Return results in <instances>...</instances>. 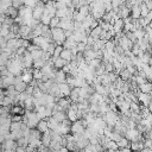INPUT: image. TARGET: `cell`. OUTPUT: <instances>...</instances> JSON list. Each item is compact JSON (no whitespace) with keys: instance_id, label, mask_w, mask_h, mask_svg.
Here are the masks:
<instances>
[{"instance_id":"cell-32","label":"cell","mask_w":152,"mask_h":152,"mask_svg":"<svg viewBox=\"0 0 152 152\" xmlns=\"http://www.w3.org/2000/svg\"><path fill=\"white\" fill-rule=\"evenodd\" d=\"M128 104H129V110H131V112H137V113H139V102L131 101Z\"/></svg>"},{"instance_id":"cell-42","label":"cell","mask_w":152,"mask_h":152,"mask_svg":"<svg viewBox=\"0 0 152 152\" xmlns=\"http://www.w3.org/2000/svg\"><path fill=\"white\" fill-rule=\"evenodd\" d=\"M37 1H38V0H24L23 4H24L25 6H28V7H34L36 4H37Z\"/></svg>"},{"instance_id":"cell-36","label":"cell","mask_w":152,"mask_h":152,"mask_svg":"<svg viewBox=\"0 0 152 152\" xmlns=\"http://www.w3.org/2000/svg\"><path fill=\"white\" fill-rule=\"evenodd\" d=\"M57 18H64L66 15V8H61V10H56V14Z\"/></svg>"},{"instance_id":"cell-4","label":"cell","mask_w":152,"mask_h":152,"mask_svg":"<svg viewBox=\"0 0 152 152\" xmlns=\"http://www.w3.org/2000/svg\"><path fill=\"white\" fill-rule=\"evenodd\" d=\"M1 144H2L5 151H14L15 147H17V142H15V140H12V139H5Z\"/></svg>"},{"instance_id":"cell-56","label":"cell","mask_w":152,"mask_h":152,"mask_svg":"<svg viewBox=\"0 0 152 152\" xmlns=\"http://www.w3.org/2000/svg\"><path fill=\"white\" fill-rule=\"evenodd\" d=\"M40 1H43V2H44V4H46V2H48V1H49V0H40Z\"/></svg>"},{"instance_id":"cell-28","label":"cell","mask_w":152,"mask_h":152,"mask_svg":"<svg viewBox=\"0 0 152 152\" xmlns=\"http://www.w3.org/2000/svg\"><path fill=\"white\" fill-rule=\"evenodd\" d=\"M50 20H51V17L49 15V14H42V17H40V19H39V21L43 24V25H49L50 24Z\"/></svg>"},{"instance_id":"cell-3","label":"cell","mask_w":152,"mask_h":152,"mask_svg":"<svg viewBox=\"0 0 152 152\" xmlns=\"http://www.w3.org/2000/svg\"><path fill=\"white\" fill-rule=\"evenodd\" d=\"M137 97H138V102L144 104V106H148L151 103V93H141V91H139L137 94Z\"/></svg>"},{"instance_id":"cell-15","label":"cell","mask_w":152,"mask_h":152,"mask_svg":"<svg viewBox=\"0 0 152 152\" xmlns=\"http://www.w3.org/2000/svg\"><path fill=\"white\" fill-rule=\"evenodd\" d=\"M131 72L126 69V68H124V69H121L120 70V72H119V77L122 80V81H128L129 80V77H131Z\"/></svg>"},{"instance_id":"cell-9","label":"cell","mask_w":152,"mask_h":152,"mask_svg":"<svg viewBox=\"0 0 152 152\" xmlns=\"http://www.w3.org/2000/svg\"><path fill=\"white\" fill-rule=\"evenodd\" d=\"M51 116H53L58 122H62L66 118V113L63 112V110H52V115Z\"/></svg>"},{"instance_id":"cell-18","label":"cell","mask_w":152,"mask_h":152,"mask_svg":"<svg viewBox=\"0 0 152 152\" xmlns=\"http://www.w3.org/2000/svg\"><path fill=\"white\" fill-rule=\"evenodd\" d=\"M59 57L69 62L71 59V51H70V49H63L61 51V53H59Z\"/></svg>"},{"instance_id":"cell-11","label":"cell","mask_w":152,"mask_h":152,"mask_svg":"<svg viewBox=\"0 0 152 152\" xmlns=\"http://www.w3.org/2000/svg\"><path fill=\"white\" fill-rule=\"evenodd\" d=\"M36 128H37L40 133H43V132L48 131V129H49V128H48V121H46L45 119L39 120V121H38V124H37V126H36Z\"/></svg>"},{"instance_id":"cell-38","label":"cell","mask_w":152,"mask_h":152,"mask_svg":"<svg viewBox=\"0 0 152 152\" xmlns=\"http://www.w3.org/2000/svg\"><path fill=\"white\" fill-rule=\"evenodd\" d=\"M43 95V91L38 88V86H36V87H33V91H32V96L33 97H40Z\"/></svg>"},{"instance_id":"cell-21","label":"cell","mask_w":152,"mask_h":152,"mask_svg":"<svg viewBox=\"0 0 152 152\" xmlns=\"http://www.w3.org/2000/svg\"><path fill=\"white\" fill-rule=\"evenodd\" d=\"M44 64H45V61H44L42 57H39V58H36V59H33L32 66H33L34 69H40V68H42Z\"/></svg>"},{"instance_id":"cell-30","label":"cell","mask_w":152,"mask_h":152,"mask_svg":"<svg viewBox=\"0 0 152 152\" xmlns=\"http://www.w3.org/2000/svg\"><path fill=\"white\" fill-rule=\"evenodd\" d=\"M89 95H90V94H88L86 87H80V91H78V96H80V97H82V99H87V100H88Z\"/></svg>"},{"instance_id":"cell-16","label":"cell","mask_w":152,"mask_h":152,"mask_svg":"<svg viewBox=\"0 0 152 152\" xmlns=\"http://www.w3.org/2000/svg\"><path fill=\"white\" fill-rule=\"evenodd\" d=\"M131 17L134 19H138L140 17V7L137 5H133L131 7Z\"/></svg>"},{"instance_id":"cell-49","label":"cell","mask_w":152,"mask_h":152,"mask_svg":"<svg viewBox=\"0 0 152 152\" xmlns=\"http://www.w3.org/2000/svg\"><path fill=\"white\" fill-rule=\"evenodd\" d=\"M94 43H95V39H94V38H93L91 36H88V37H87V44L91 46V45H93Z\"/></svg>"},{"instance_id":"cell-8","label":"cell","mask_w":152,"mask_h":152,"mask_svg":"<svg viewBox=\"0 0 152 152\" xmlns=\"http://www.w3.org/2000/svg\"><path fill=\"white\" fill-rule=\"evenodd\" d=\"M25 113V108H23L19 104H12L10 107V114H20L23 115Z\"/></svg>"},{"instance_id":"cell-13","label":"cell","mask_w":152,"mask_h":152,"mask_svg":"<svg viewBox=\"0 0 152 152\" xmlns=\"http://www.w3.org/2000/svg\"><path fill=\"white\" fill-rule=\"evenodd\" d=\"M48 93L49 94H51V95H53V96H57L58 94H59V88H58V83H56V82H53L49 88H48Z\"/></svg>"},{"instance_id":"cell-48","label":"cell","mask_w":152,"mask_h":152,"mask_svg":"<svg viewBox=\"0 0 152 152\" xmlns=\"http://www.w3.org/2000/svg\"><path fill=\"white\" fill-rule=\"evenodd\" d=\"M142 2H144V5L151 11L152 10V0H142Z\"/></svg>"},{"instance_id":"cell-26","label":"cell","mask_w":152,"mask_h":152,"mask_svg":"<svg viewBox=\"0 0 152 152\" xmlns=\"http://www.w3.org/2000/svg\"><path fill=\"white\" fill-rule=\"evenodd\" d=\"M65 113H66V119H69L71 122H74L75 120H77V118H76V112H75V110H72V109L69 108Z\"/></svg>"},{"instance_id":"cell-17","label":"cell","mask_w":152,"mask_h":152,"mask_svg":"<svg viewBox=\"0 0 152 152\" xmlns=\"http://www.w3.org/2000/svg\"><path fill=\"white\" fill-rule=\"evenodd\" d=\"M101 31H102L101 26H100V25H97L96 27L91 28V31H90V34H89V36H91L95 40H97V39H99V36H100V33H101Z\"/></svg>"},{"instance_id":"cell-40","label":"cell","mask_w":152,"mask_h":152,"mask_svg":"<svg viewBox=\"0 0 152 152\" xmlns=\"http://www.w3.org/2000/svg\"><path fill=\"white\" fill-rule=\"evenodd\" d=\"M86 43H83V42H77L76 43V49L80 51V52H83L84 50H86Z\"/></svg>"},{"instance_id":"cell-7","label":"cell","mask_w":152,"mask_h":152,"mask_svg":"<svg viewBox=\"0 0 152 152\" xmlns=\"http://www.w3.org/2000/svg\"><path fill=\"white\" fill-rule=\"evenodd\" d=\"M115 104H116V108L119 109V112H121V113H124V112L129 109V104L125 100H118L115 102Z\"/></svg>"},{"instance_id":"cell-45","label":"cell","mask_w":152,"mask_h":152,"mask_svg":"<svg viewBox=\"0 0 152 152\" xmlns=\"http://www.w3.org/2000/svg\"><path fill=\"white\" fill-rule=\"evenodd\" d=\"M125 36H126V37H127V38H128L129 40H132L133 43H134V42L137 40V39H135V37H134V34H133V32H131V31L126 32V33H125Z\"/></svg>"},{"instance_id":"cell-29","label":"cell","mask_w":152,"mask_h":152,"mask_svg":"<svg viewBox=\"0 0 152 152\" xmlns=\"http://www.w3.org/2000/svg\"><path fill=\"white\" fill-rule=\"evenodd\" d=\"M42 55H43V50L42 49H34V50H32L31 51V56H32V58L33 59H36V58H39V57H42Z\"/></svg>"},{"instance_id":"cell-27","label":"cell","mask_w":152,"mask_h":152,"mask_svg":"<svg viewBox=\"0 0 152 152\" xmlns=\"http://www.w3.org/2000/svg\"><path fill=\"white\" fill-rule=\"evenodd\" d=\"M133 34H134L135 39H141V38L144 37V34H145V31H144L142 27H140V28H135V30L133 31Z\"/></svg>"},{"instance_id":"cell-19","label":"cell","mask_w":152,"mask_h":152,"mask_svg":"<svg viewBox=\"0 0 152 152\" xmlns=\"http://www.w3.org/2000/svg\"><path fill=\"white\" fill-rule=\"evenodd\" d=\"M68 63V61H65V59H63V58H61V57H57L55 61H53V68H56V69H61L64 64H66Z\"/></svg>"},{"instance_id":"cell-51","label":"cell","mask_w":152,"mask_h":152,"mask_svg":"<svg viewBox=\"0 0 152 152\" xmlns=\"http://www.w3.org/2000/svg\"><path fill=\"white\" fill-rule=\"evenodd\" d=\"M25 91H26L27 94H31V95H32V91H33V87H32V86H30V84H27V86H26V88H25Z\"/></svg>"},{"instance_id":"cell-44","label":"cell","mask_w":152,"mask_h":152,"mask_svg":"<svg viewBox=\"0 0 152 152\" xmlns=\"http://www.w3.org/2000/svg\"><path fill=\"white\" fill-rule=\"evenodd\" d=\"M113 70H114V68H113V64L112 63H109V62L104 63V72H110Z\"/></svg>"},{"instance_id":"cell-47","label":"cell","mask_w":152,"mask_h":152,"mask_svg":"<svg viewBox=\"0 0 152 152\" xmlns=\"http://www.w3.org/2000/svg\"><path fill=\"white\" fill-rule=\"evenodd\" d=\"M15 36H17L15 33H13V32H11V31H10V32H8L4 38H5V40H8V39H12V38H15Z\"/></svg>"},{"instance_id":"cell-41","label":"cell","mask_w":152,"mask_h":152,"mask_svg":"<svg viewBox=\"0 0 152 152\" xmlns=\"http://www.w3.org/2000/svg\"><path fill=\"white\" fill-rule=\"evenodd\" d=\"M62 50H63V46H62V45H56L52 56H55V57H59V53H61Z\"/></svg>"},{"instance_id":"cell-20","label":"cell","mask_w":152,"mask_h":152,"mask_svg":"<svg viewBox=\"0 0 152 152\" xmlns=\"http://www.w3.org/2000/svg\"><path fill=\"white\" fill-rule=\"evenodd\" d=\"M26 86H27V83H25L24 81H18V82H15L14 84H13V87H14V89L17 90V91H24L25 90V88H26Z\"/></svg>"},{"instance_id":"cell-6","label":"cell","mask_w":152,"mask_h":152,"mask_svg":"<svg viewBox=\"0 0 152 152\" xmlns=\"http://www.w3.org/2000/svg\"><path fill=\"white\" fill-rule=\"evenodd\" d=\"M58 88H59V93L63 94V96H69L71 90L69 84H66L65 82H62V83H58Z\"/></svg>"},{"instance_id":"cell-55","label":"cell","mask_w":152,"mask_h":152,"mask_svg":"<svg viewBox=\"0 0 152 152\" xmlns=\"http://www.w3.org/2000/svg\"><path fill=\"white\" fill-rule=\"evenodd\" d=\"M119 1H120V4H121V5H122V4H124V2H125V1H126V0H119Z\"/></svg>"},{"instance_id":"cell-53","label":"cell","mask_w":152,"mask_h":152,"mask_svg":"<svg viewBox=\"0 0 152 152\" xmlns=\"http://www.w3.org/2000/svg\"><path fill=\"white\" fill-rule=\"evenodd\" d=\"M72 32H74L72 30H64V36H65V38H66V37H70V36L72 34Z\"/></svg>"},{"instance_id":"cell-37","label":"cell","mask_w":152,"mask_h":152,"mask_svg":"<svg viewBox=\"0 0 152 152\" xmlns=\"http://www.w3.org/2000/svg\"><path fill=\"white\" fill-rule=\"evenodd\" d=\"M58 23H59V18H57L56 15H55V17H52V18H51V20H50V24H49L50 28L58 26Z\"/></svg>"},{"instance_id":"cell-54","label":"cell","mask_w":152,"mask_h":152,"mask_svg":"<svg viewBox=\"0 0 152 152\" xmlns=\"http://www.w3.org/2000/svg\"><path fill=\"white\" fill-rule=\"evenodd\" d=\"M93 1H94V0H87V2H88V5H89V4H91Z\"/></svg>"},{"instance_id":"cell-2","label":"cell","mask_w":152,"mask_h":152,"mask_svg":"<svg viewBox=\"0 0 152 152\" xmlns=\"http://www.w3.org/2000/svg\"><path fill=\"white\" fill-rule=\"evenodd\" d=\"M83 131H84V127H83V125H82L81 119H77V120H75L74 122H71V125H70V133L82 134Z\"/></svg>"},{"instance_id":"cell-23","label":"cell","mask_w":152,"mask_h":152,"mask_svg":"<svg viewBox=\"0 0 152 152\" xmlns=\"http://www.w3.org/2000/svg\"><path fill=\"white\" fill-rule=\"evenodd\" d=\"M114 43H113V40L112 39H109V40H106V43H104V48L103 49H106L110 55H113V51H114Z\"/></svg>"},{"instance_id":"cell-10","label":"cell","mask_w":152,"mask_h":152,"mask_svg":"<svg viewBox=\"0 0 152 152\" xmlns=\"http://www.w3.org/2000/svg\"><path fill=\"white\" fill-rule=\"evenodd\" d=\"M5 15H7V17H11V18H15L17 15H18V8H14L12 5L11 6H8L6 10H5V13H4Z\"/></svg>"},{"instance_id":"cell-33","label":"cell","mask_w":152,"mask_h":152,"mask_svg":"<svg viewBox=\"0 0 152 152\" xmlns=\"http://www.w3.org/2000/svg\"><path fill=\"white\" fill-rule=\"evenodd\" d=\"M42 71L39 70V69H34L33 68V71H32V76H33V80H36V81H39L40 78H42Z\"/></svg>"},{"instance_id":"cell-35","label":"cell","mask_w":152,"mask_h":152,"mask_svg":"<svg viewBox=\"0 0 152 152\" xmlns=\"http://www.w3.org/2000/svg\"><path fill=\"white\" fill-rule=\"evenodd\" d=\"M139 7H140V17H146V14L150 12V10L144 5V2H142Z\"/></svg>"},{"instance_id":"cell-12","label":"cell","mask_w":152,"mask_h":152,"mask_svg":"<svg viewBox=\"0 0 152 152\" xmlns=\"http://www.w3.org/2000/svg\"><path fill=\"white\" fill-rule=\"evenodd\" d=\"M138 88H139V91H141V93H151L152 84H151V82L147 81V82H145L142 84H139Z\"/></svg>"},{"instance_id":"cell-24","label":"cell","mask_w":152,"mask_h":152,"mask_svg":"<svg viewBox=\"0 0 152 152\" xmlns=\"http://www.w3.org/2000/svg\"><path fill=\"white\" fill-rule=\"evenodd\" d=\"M17 142V146H23V147H26L28 145V138H25V137H20L15 140Z\"/></svg>"},{"instance_id":"cell-22","label":"cell","mask_w":152,"mask_h":152,"mask_svg":"<svg viewBox=\"0 0 152 152\" xmlns=\"http://www.w3.org/2000/svg\"><path fill=\"white\" fill-rule=\"evenodd\" d=\"M93 87H94V90H95V93H97V94H100V95H104V94H108V93H106V90H104V87H103L101 83H96V84H93Z\"/></svg>"},{"instance_id":"cell-25","label":"cell","mask_w":152,"mask_h":152,"mask_svg":"<svg viewBox=\"0 0 152 152\" xmlns=\"http://www.w3.org/2000/svg\"><path fill=\"white\" fill-rule=\"evenodd\" d=\"M116 142V145H118V148H120V147H125V146H129V141L125 138V137H121L118 141H115Z\"/></svg>"},{"instance_id":"cell-14","label":"cell","mask_w":152,"mask_h":152,"mask_svg":"<svg viewBox=\"0 0 152 152\" xmlns=\"http://www.w3.org/2000/svg\"><path fill=\"white\" fill-rule=\"evenodd\" d=\"M122 26H124V21H122L121 18H119V19H116V20L114 21V24H113V30L115 31V34H116L118 32L122 31Z\"/></svg>"},{"instance_id":"cell-50","label":"cell","mask_w":152,"mask_h":152,"mask_svg":"<svg viewBox=\"0 0 152 152\" xmlns=\"http://www.w3.org/2000/svg\"><path fill=\"white\" fill-rule=\"evenodd\" d=\"M110 5H112V7H113V8H115V7H119L121 4H120V1H119V0H112V1H110Z\"/></svg>"},{"instance_id":"cell-46","label":"cell","mask_w":152,"mask_h":152,"mask_svg":"<svg viewBox=\"0 0 152 152\" xmlns=\"http://www.w3.org/2000/svg\"><path fill=\"white\" fill-rule=\"evenodd\" d=\"M43 114H44V116H45V118H49V116H51V115H52V109H50V108H46V107H45V109H44Z\"/></svg>"},{"instance_id":"cell-39","label":"cell","mask_w":152,"mask_h":152,"mask_svg":"<svg viewBox=\"0 0 152 152\" xmlns=\"http://www.w3.org/2000/svg\"><path fill=\"white\" fill-rule=\"evenodd\" d=\"M19 26H20L19 24H17V23H13V24H12V25L10 26V31L17 34V33L19 32Z\"/></svg>"},{"instance_id":"cell-52","label":"cell","mask_w":152,"mask_h":152,"mask_svg":"<svg viewBox=\"0 0 152 152\" xmlns=\"http://www.w3.org/2000/svg\"><path fill=\"white\" fill-rule=\"evenodd\" d=\"M97 25H99V21H97L96 19H93V20H91V24H90L89 27H90V28H94V27H96Z\"/></svg>"},{"instance_id":"cell-34","label":"cell","mask_w":152,"mask_h":152,"mask_svg":"<svg viewBox=\"0 0 152 152\" xmlns=\"http://www.w3.org/2000/svg\"><path fill=\"white\" fill-rule=\"evenodd\" d=\"M77 11H78L80 13L84 14V15H88V14H89V5H83V6L78 7Z\"/></svg>"},{"instance_id":"cell-31","label":"cell","mask_w":152,"mask_h":152,"mask_svg":"<svg viewBox=\"0 0 152 152\" xmlns=\"http://www.w3.org/2000/svg\"><path fill=\"white\" fill-rule=\"evenodd\" d=\"M1 104L2 106H12L13 104V101H12V97H10V96H7V95H4V97H2V101H1Z\"/></svg>"},{"instance_id":"cell-1","label":"cell","mask_w":152,"mask_h":152,"mask_svg":"<svg viewBox=\"0 0 152 152\" xmlns=\"http://www.w3.org/2000/svg\"><path fill=\"white\" fill-rule=\"evenodd\" d=\"M51 30V37L53 40H61V42H64L65 40V36H64V30L56 26V27H52L50 28Z\"/></svg>"},{"instance_id":"cell-5","label":"cell","mask_w":152,"mask_h":152,"mask_svg":"<svg viewBox=\"0 0 152 152\" xmlns=\"http://www.w3.org/2000/svg\"><path fill=\"white\" fill-rule=\"evenodd\" d=\"M65 77H66V74L62 70V69H57L56 72H55V78H53V82L56 83H62V82H65Z\"/></svg>"},{"instance_id":"cell-43","label":"cell","mask_w":152,"mask_h":152,"mask_svg":"<svg viewBox=\"0 0 152 152\" xmlns=\"http://www.w3.org/2000/svg\"><path fill=\"white\" fill-rule=\"evenodd\" d=\"M55 8L56 10H61V8H66V5L63 1H55Z\"/></svg>"},{"instance_id":"cell-57","label":"cell","mask_w":152,"mask_h":152,"mask_svg":"<svg viewBox=\"0 0 152 152\" xmlns=\"http://www.w3.org/2000/svg\"><path fill=\"white\" fill-rule=\"evenodd\" d=\"M0 77H1V74H0Z\"/></svg>"}]
</instances>
